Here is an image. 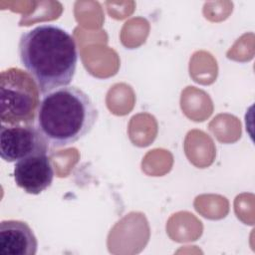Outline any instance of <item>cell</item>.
Returning a JSON list of instances; mask_svg holds the SVG:
<instances>
[{
    "mask_svg": "<svg viewBox=\"0 0 255 255\" xmlns=\"http://www.w3.org/2000/svg\"><path fill=\"white\" fill-rule=\"evenodd\" d=\"M99 112L82 89L67 86L43 95L35 126L49 145L64 147L93 129Z\"/></svg>",
    "mask_w": 255,
    "mask_h": 255,
    "instance_id": "cell-2",
    "label": "cell"
},
{
    "mask_svg": "<svg viewBox=\"0 0 255 255\" xmlns=\"http://www.w3.org/2000/svg\"><path fill=\"white\" fill-rule=\"evenodd\" d=\"M37 237L25 221L2 220L0 222V255H35Z\"/></svg>",
    "mask_w": 255,
    "mask_h": 255,
    "instance_id": "cell-6",
    "label": "cell"
},
{
    "mask_svg": "<svg viewBox=\"0 0 255 255\" xmlns=\"http://www.w3.org/2000/svg\"><path fill=\"white\" fill-rule=\"evenodd\" d=\"M18 55L42 95L69 86L79 60L74 37L55 24H41L24 32L19 39Z\"/></svg>",
    "mask_w": 255,
    "mask_h": 255,
    "instance_id": "cell-1",
    "label": "cell"
},
{
    "mask_svg": "<svg viewBox=\"0 0 255 255\" xmlns=\"http://www.w3.org/2000/svg\"><path fill=\"white\" fill-rule=\"evenodd\" d=\"M40 89L33 77L11 67L0 75V121L4 125H35Z\"/></svg>",
    "mask_w": 255,
    "mask_h": 255,
    "instance_id": "cell-3",
    "label": "cell"
},
{
    "mask_svg": "<svg viewBox=\"0 0 255 255\" xmlns=\"http://www.w3.org/2000/svg\"><path fill=\"white\" fill-rule=\"evenodd\" d=\"M49 144L35 125H4L0 127V155L6 162L47 153Z\"/></svg>",
    "mask_w": 255,
    "mask_h": 255,
    "instance_id": "cell-4",
    "label": "cell"
},
{
    "mask_svg": "<svg viewBox=\"0 0 255 255\" xmlns=\"http://www.w3.org/2000/svg\"><path fill=\"white\" fill-rule=\"evenodd\" d=\"M16 184L29 194H40L48 189L54 179V168L47 153H38L16 161L14 165Z\"/></svg>",
    "mask_w": 255,
    "mask_h": 255,
    "instance_id": "cell-5",
    "label": "cell"
}]
</instances>
